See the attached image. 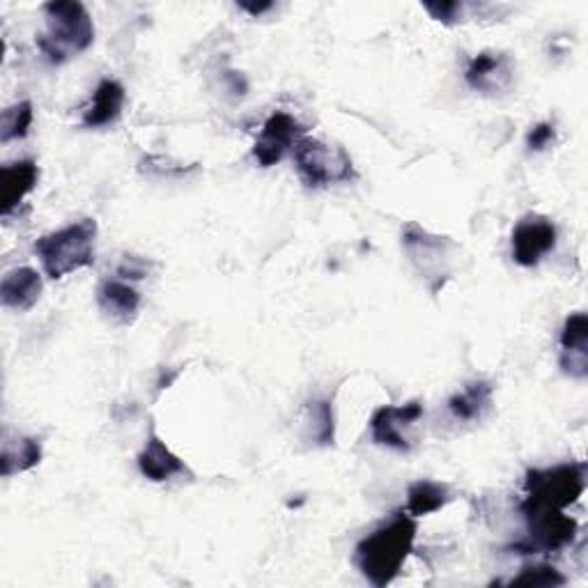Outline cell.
<instances>
[{"label":"cell","mask_w":588,"mask_h":588,"mask_svg":"<svg viewBox=\"0 0 588 588\" xmlns=\"http://www.w3.org/2000/svg\"><path fill=\"white\" fill-rule=\"evenodd\" d=\"M97 306L115 324H132L141 309V292L120 278H104L97 286Z\"/></svg>","instance_id":"obj_13"},{"label":"cell","mask_w":588,"mask_h":588,"mask_svg":"<svg viewBox=\"0 0 588 588\" xmlns=\"http://www.w3.org/2000/svg\"><path fill=\"white\" fill-rule=\"evenodd\" d=\"M33 120H35V111L29 99L5 109L3 115H0V141L10 143V141L25 138L31 132Z\"/></svg>","instance_id":"obj_22"},{"label":"cell","mask_w":588,"mask_h":588,"mask_svg":"<svg viewBox=\"0 0 588 588\" xmlns=\"http://www.w3.org/2000/svg\"><path fill=\"white\" fill-rule=\"evenodd\" d=\"M453 499L448 485L437 480H417L407 490V506L404 513L412 518H425L437 513Z\"/></svg>","instance_id":"obj_19"},{"label":"cell","mask_w":588,"mask_h":588,"mask_svg":"<svg viewBox=\"0 0 588 588\" xmlns=\"http://www.w3.org/2000/svg\"><path fill=\"white\" fill-rule=\"evenodd\" d=\"M46 35L37 46L51 65H63L71 56H79L95 42V23L90 12L79 0H54L44 5Z\"/></svg>","instance_id":"obj_2"},{"label":"cell","mask_w":588,"mask_h":588,"mask_svg":"<svg viewBox=\"0 0 588 588\" xmlns=\"http://www.w3.org/2000/svg\"><path fill=\"white\" fill-rule=\"evenodd\" d=\"M586 490V465L568 463L547 469H531L524 480L522 515L541 510H566L579 501Z\"/></svg>","instance_id":"obj_4"},{"label":"cell","mask_w":588,"mask_h":588,"mask_svg":"<svg viewBox=\"0 0 588 588\" xmlns=\"http://www.w3.org/2000/svg\"><path fill=\"white\" fill-rule=\"evenodd\" d=\"M515 65L508 54L499 51H480L467 65L465 81L471 90L482 95H499L513 86Z\"/></svg>","instance_id":"obj_11"},{"label":"cell","mask_w":588,"mask_h":588,"mask_svg":"<svg viewBox=\"0 0 588 588\" xmlns=\"http://www.w3.org/2000/svg\"><path fill=\"white\" fill-rule=\"evenodd\" d=\"M301 138L303 126L290 113L276 111L265 120L260 136L253 145V157L263 168H271L278 162H284L290 149L295 152Z\"/></svg>","instance_id":"obj_10"},{"label":"cell","mask_w":588,"mask_h":588,"mask_svg":"<svg viewBox=\"0 0 588 588\" xmlns=\"http://www.w3.org/2000/svg\"><path fill=\"white\" fill-rule=\"evenodd\" d=\"M556 138V130L552 122H539L535 126H531V132L526 134V147L531 152H543L547 149Z\"/></svg>","instance_id":"obj_24"},{"label":"cell","mask_w":588,"mask_h":588,"mask_svg":"<svg viewBox=\"0 0 588 588\" xmlns=\"http://www.w3.org/2000/svg\"><path fill=\"white\" fill-rule=\"evenodd\" d=\"M423 417V404L421 402H407L402 407L385 404L375 409V414L370 419V437L377 446H387L393 451H412L414 440L409 430H412L419 419Z\"/></svg>","instance_id":"obj_8"},{"label":"cell","mask_w":588,"mask_h":588,"mask_svg":"<svg viewBox=\"0 0 588 588\" xmlns=\"http://www.w3.org/2000/svg\"><path fill=\"white\" fill-rule=\"evenodd\" d=\"M138 469L141 474L152 480V482H164L175 476L189 474V467L185 465V459L177 457L155 432L149 434V440L145 448L138 455Z\"/></svg>","instance_id":"obj_15"},{"label":"cell","mask_w":588,"mask_h":588,"mask_svg":"<svg viewBox=\"0 0 588 588\" xmlns=\"http://www.w3.org/2000/svg\"><path fill=\"white\" fill-rule=\"evenodd\" d=\"M492 396H495V387L490 385V381H482V379L469 381L463 391H457L448 400V412L455 421H465V423L480 421L490 412Z\"/></svg>","instance_id":"obj_18"},{"label":"cell","mask_w":588,"mask_h":588,"mask_svg":"<svg viewBox=\"0 0 588 588\" xmlns=\"http://www.w3.org/2000/svg\"><path fill=\"white\" fill-rule=\"evenodd\" d=\"M44 290L42 276L33 267L12 269L0 284V301L12 311H31Z\"/></svg>","instance_id":"obj_14"},{"label":"cell","mask_w":588,"mask_h":588,"mask_svg":"<svg viewBox=\"0 0 588 588\" xmlns=\"http://www.w3.org/2000/svg\"><path fill=\"white\" fill-rule=\"evenodd\" d=\"M97 221L84 219L65 225L56 233L42 235L35 242V253L48 278H65L95 263V242H97Z\"/></svg>","instance_id":"obj_3"},{"label":"cell","mask_w":588,"mask_h":588,"mask_svg":"<svg viewBox=\"0 0 588 588\" xmlns=\"http://www.w3.org/2000/svg\"><path fill=\"white\" fill-rule=\"evenodd\" d=\"M402 246L409 253V258H412L419 274L428 280V284H432L430 286L432 292H437L448 278L446 258L453 244L446 237L428 233V230H423L417 223H409L402 230Z\"/></svg>","instance_id":"obj_6"},{"label":"cell","mask_w":588,"mask_h":588,"mask_svg":"<svg viewBox=\"0 0 588 588\" xmlns=\"http://www.w3.org/2000/svg\"><path fill=\"white\" fill-rule=\"evenodd\" d=\"M558 366L573 379L588 377V315L573 313L561 329Z\"/></svg>","instance_id":"obj_12"},{"label":"cell","mask_w":588,"mask_h":588,"mask_svg":"<svg viewBox=\"0 0 588 588\" xmlns=\"http://www.w3.org/2000/svg\"><path fill=\"white\" fill-rule=\"evenodd\" d=\"M40 182V168L35 162L23 159L0 170V185H3V217H10L23 198L33 193Z\"/></svg>","instance_id":"obj_16"},{"label":"cell","mask_w":588,"mask_h":588,"mask_svg":"<svg viewBox=\"0 0 588 588\" xmlns=\"http://www.w3.org/2000/svg\"><path fill=\"white\" fill-rule=\"evenodd\" d=\"M240 5V10H244V12H248L251 16H260V14H265V12H269L271 8H274V3H258V5H251V3H237Z\"/></svg>","instance_id":"obj_27"},{"label":"cell","mask_w":588,"mask_h":588,"mask_svg":"<svg viewBox=\"0 0 588 588\" xmlns=\"http://www.w3.org/2000/svg\"><path fill=\"white\" fill-rule=\"evenodd\" d=\"M558 230L547 217L529 214L524 217L510 235V246H513V260L520 267H535L543 258L556 248Z\"/></svg>","instance_id":"obj_9"},{"label":"cell","mask_w":588,"mask_h":588,"mask_svg":"<svg viewBox=\"0 0 588 588\" xmlns=\"http://www.w3.org/2000/svg\"><path fill=\"white\" fill-rule=\"evenodd\" d=\"M430 14H432V19H437V21H442V23H455L457 21V16L459 14H463V3H425L423 5Z\"/></svg>","instance_id":"obj_25"},{"label":"cell","mask_w":588,"mask_h":588,"mask_svg":"<svg viewBox=\"0 0 588 588\" xmlns=\"http://www.w3.org/2000/svg\"><path fill=\"white\" fill-rule=\"evenodd\" d=\"M124 99V86L115 79H104L97 86L90 107L84 113V124L88 130H99V126L113 124L122 113Z\"/></svg>","instance_id":"obj_17"},{"label":"cell","mask_w":588,"mask_h":588,"mask_svg":"<svg viewBox=\"0 0 588 588\" xmlns=\"http://www.w3.org/2000/svg\"><path fill=\"white\" fill-rule=\"evenodd\" d=\"M566 577L561 575L552 566H533L524 568L518 577L510 579V586H533V588H554V586H564Z\"/></svg>","instance_id":"obj_23"},{"label":"cell","mask_w":588,"mask_h":588,"mask_svg":"<svg viewBox=\"0 0 588 588\" xmlns=\"http://www.w3.org/2000/svg\"><path fill=\"white\" fill-rule=\"evenodd\" d=\"M306 423H309V440L315 446H331L336 440L334 407L329 400L315 398L306 402Z\"/></svg>","instance_id":"obj_21"},{"label":"cell","mask_w":588,"mask_h":588,"mask_svg":"<svg viewBox=\"0 0 588 588\" xmlns=\"http://www.w3.org/2000/svg\"><path fill=\"white\" fill-rule=\"evenodd\" d=\"M295 164L306 187H329L352 182L356 173L347 152L320 138H301L295 147Z\"/></svg>","instance_id":"obj_5"},{"label":"cell","mask_w":588,"mask_h":588,"mask_svg":"<svg viewBox=\"0 0 588 588\" xmlns=\"http://www.w3.org/2000/svg\"><path fill=\"white\" fill-rule=\"evenodd\" d=\"M118 274L120 276H124V278H145V263H141V260H136V258H126L124 260V265L118 269Z\"/></svg>","instance_id":"obj_26"},{"label":"cell","mask_w":588,"mask_h":588,"mask_svg":"<svg viewBox=\"0 0 588 588\" xmlns=\"http://www.w3.org/2000/svg\"><path fill=\"white\" fill-rule=\"evenodd\" d=\"M42 463V444L35 437H5L3 453H0V474L10 478L14 474L29 471Z\"/></svg>","instance_id":"obj_20"},{"label":"cell","mask_w":588,"mask_h":588,"mask_svg":"<svg viewBox=\"0 0 588 588\" xmlns=\"http://www.w3.org/2000/svg\"><path fill=\"white\" fill-rule=\"evenodd\" d=\"M524 520L529 526V541L513 547L522 554L566 550L575 543L579 531L577 520L566 515V510H541V513L524 515Z\"/></svg>","instance_id":"obj_7"},{"label":"cell","mask_w":588,"mask_h":588,"mask_svg":"<svg viewBox=\"0 0 588 588\" xmlns=\"http://www.w3.org/2000/svg\"><path fill=\"white\" fill-rule=\"evenodd\" d=\"M417 531L414 518L407 513L379 524L354 547L356 568L375 588L389 586L400 575L409 554H412Z\"/></svg>","instance_id":"obj_1"}]
</instances>
